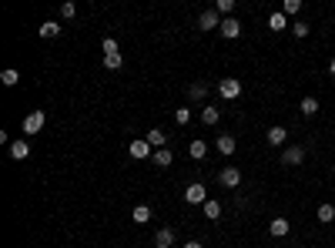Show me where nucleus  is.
Returning <instances> with one entry per match:
<instances>
[{
    "label": "nucleus",
    "instance_id": "obj_1",
    "mask_svg": "<svg viewBox=\"0 0 335 248\" xmlns=\"http://www.w3.org/2000/svg\"><path fill=\"white\" fill-rule=\"evenodd\" d=\"M184 202H188V204H204V202H208V188H204L201 181L188 184V188H184Z\"/></svg>",
    "mask_w": 335,
    "mask_h": 248
},
{
    "label": "nucleus",
    "instance_id": "obj_2",
    "mask_svg": "<svg viewBox=\"0 0 335 248\" xmlns=\"http://www.w3.org/2000/svg\"><path fill=\"white\" fill-rule=\"evenodd\" d=\"M128 154H131V158H138V161L151 158V144H148V138H134L131 144H128Z\"/></svg>",
    "mask_w": 335,
    "mask_h": 248
},
{
    "label": "nucleus",
    "instance_id": "obj_3",
    "mask_svg": "<svg viewBox=\"0 0 335 248\" xmlns=\"http://www.w3.org/2000/svg\"><path fill=\"white\" fill-rule=\"evenodd\" d=\"M218 90H222V98H224V101H234V98H242V80L224 78L222 84H218Z\"/></svg>",
    "mask_w": 335,
    "mask_h": 248
},
{
    "label": "nucleus",
    "instance_id": "obj_4",
    "mask_svg": "<svg viewBox=\"0 0 335 248\" xmlns=\"http://www.w3.org/2000/svg\"><path fill=\"white\" fill-rule=\"evenodd\" d=\"M44 111H30L27 114V121H24V134H37V131H40V128H44Z\"/></svg>",
    "mask_w": 335,
    "mask_h": 248
},
{
    "label": "nucleus",
    "instance_id": "obj_5",
    "mask_svg": "<svg viewBox=\"0 0 335 248\" xmlns=\"http://www.w3.org/2000/svg\"><path fill=\"white\" fill-rule=\"evenodd\" d=\"M218 181H222L224 188H232V192H234V188L242 184V171H238V168H222V174H218Z\"/></svg>",
    "mask_w": 335,
    "mask_h": 248
},
{
    "label": "nucleus",
    "instance_id": "obj_6",
    "mask_svg": "<svg viewBox=\"0 0 335 248\" xmlns=\"http://www.w3.org/2000/svg\"><path fill=\"white\" fill-rule=\"evenodd\" d=\"M282 161H285V164H302V161H305V148L302 144H288L285 148V154H282Z\"/></svg>",
    "mask_w": 335,
    "mask_h": 248
},
{
    "label": "nucleus",
    "instance_id": "obj_7",
    "mask_svg": "<svg viewBox=\"0 0 335 248\" xmlns=\"http://www.w3.org/2000/svg\"><path fill=\"white\" fill-rule=\"evenodd\" d=\"M218 30H222V37H228V40H234V37L242 34V24L234 20V17H224V20H222V27H218Z\"/></svg>",
    "mask_w": 335,
    "mask_h": 248
},
{
    "label": "nucleus",
    "instance_id": "obj_8",
    "mask_svg": "<svg viewBox=\"0 0 335 248\" xmlns=\"http://www.w3.org/2000/svg\"><path fill=\"white\" fill-rule=\"evenodd\" d=\"M198 27L201 30H214V27H222V20H218V10H204L198 17Z\"/></svg>",
    "mask_w": 335,
    "mask_h": 248
},
{
    "label": "nucleus",
    "instance_id": "obj_9",
    "mask_svg": "<svg viewBox=\"0 0 335 248\" xmlns=\"http://www.w3.org/2000/svg\"><path fill=\"white\" fill-rule=\"evenodd\" d=\"M144 138H148V144L154 148V151H161V148H164V141H168V134L161 131V128H151V131H148Z\"/></svg>",
    "mask_w": 335,
    "mask_h": 248
},
{
    "label": "nucleus",
    "instance_id": "obj_10",
    "mask_svg": "<svg viewBox=\"0 0 335 248\" xmlns=\"http://www.w3.org/2000/svg\"><path fill=\"white\" fill-rule=\"evenodd\" d=\"M37 34L44 37V40H50V37H57V34H60V24H57V20H44L40 27H37Z\"/></svg>",
    "mask_w": 335,
    "mask_h": 248
},
{
    "label": "nucleus",
    "instance_id": "obj_11",
    "mask_svg": "<svg viewBox=\"0 0 335 248\" xmlns=\"http://www.w3.org/2000/svg\"><path fill=\"white\" fill-rule=\"evenodd\" d=\"M154 245L158 248H171L174 245V232H171V228H161V232L154 235Z\"/></svg>",
    "mask_w": 335,
    "mask_h": 248
},
{
    "label": "nucleus",
    "instance_id": "obj_12",
    "mask_svg": "<svg viewBox=\"0 0 335 248\" xmlns=\"http://www.w3.org/2000/svg\"><path fill=\"white\" fill-rule=\"evenodd\" d=\"M285 138H288V131H285L282 124H275V128H268V144H285Z\"/></svg>",
    "mask_w": 335,
    "mask_h": 248
},
{
    "label": "nucleus",
    "instance_id": "obj_13",
    "mask_svg": "<svg viewBox=\"0 0 335 248\" xmlns=\"http://www.w3.org/2000/svg\"><path fill=\"white\" fill-rule=\"evenodd\" d=\"M201 121H204V124H218V121H222V111L212 108V104H204V108H201Z\"/></svg>",
    "mask_w": 335,
    "mask_h": 248
},
{
    "label": "nucleus",
    "instance_id": "obj_14",
    "mask_svg": "<svg viewBox=\"0 0 335 248\" xmlns=\"http://www.w3.org/2000/svg\"><path fill=\"white\" fill-rule=\"evenodd\" d=\"M268 232H272L275 238H285L288 235V218H275V222L268 225Z\"/></svg>",
    "mask_w": 335,
    "mask_h": 248
},
{
    "label": "nucleus",
    "instance_id": "obj_15",
    "mask_svg": "<svg viewBox=\"0 0 335 248\" xmlns=\"http://www.w3.org/2000/svg\"><path fill=\"white\" fill-rule=\"evenodd\" d=\"M27 154H30V144H27V141H14V144H10V158L24 161Z\"/></svg>",
    "mask_w": 335,
    "mask_h": 248
},
{
    "label": "nucleus",
    "instance_id": "obj_16",
    "mask_svg": "<svg viewBox=\"0 0 335 248\" xmlns=\"http://www.w3.org/2000/svg\"><path fill=\"white\" fill-rule=\"evenodd\" d=\"M285 27H288V17H285L282 10L268 17V30H285Z\"/></svg>",
    "mask_w": 335,
    "mask_h": 248
},
{
    "label": "nucleus",
    "instance_id": "obj_17",
    "mask_svg": "<svg viewBox=\"0 0 335 248\" xmlns=\"http://www.w3.org/2000/svg\"><path fill=\"white\" fill-rule=\"evenodd\" d=\"M131 218L138 222V225H148V222H151V208H148V204H138V208L131 212Z\"/></svg>",
    "mask_w": 335,
    "mask_h": 248
},
{
    "label": "nucleus",
    "instance_id": "obj_18",
    "mask_svg": "<svg viewBox=\"0 0 335 248\" xmlns=\"http://www.w3.org/2000/svg\"><path fill=\"white\" fill-rule=\"evenodd\" d=\"M318 222H322V225H328V222H335V204H318Z\"/></svg>",
    "mask_w": 335,
    "mask_h": 248
},
{
    "label": "nucleus",
    "instance_id": "obj_19",
    "mask_svg": "<svg viewBox=\"0 0 335 248\" xmlns=\"http://www.w3.org/2000/svg\"><path fill=\"white\" fill-rule=\"evenodd\" d=\"M218 151H222V154H234V138L232 134H222V138H218Z\"/></svg>",
    "mask_w": 335,
    "mask_h": 248
},
{
    "label": "nucleus",
    "instance_id": "obj_20",
    "mask_svg": "<svg viewBox=\"0 0 335 248\" xmlns=\"http://www.w3.org/2000/svg\"><path fill=\"white\" fill-rule=\"evenodd\" d=\"M188 151H191V158H204V154H208V144H204V141H191L188 144Z\"/></svg>",
    "mask_w": 335,
    "mask_h": 248
},
{
    "label": "nucleus",
    "instance_id": "obj_21",
    "mask_svg": "<svg viewBox=\"0 0 335 248\" xmlns=\"http://www.w3.org/2000/svg\"><path fill=\"white\" fill-rule=\"evenodd\" d=\"M298 111H302V114H305V118H312V114H315V111H318V101H315V98H305V101H302V104H298Z\"/></svg>",
    "mask_w": 335,
    "mask_h": 248
},
{
    "label": "nucleus",
    "instance_id": "obj_22",
    "mask_svg": "<svg viewBox=\"0 0 335 248\" xmlns=\"http://www.w3.org/2000/svg\"><path fill=\"white\" fill-rule=\"evenodd\" d=\"M204 214H208V218H222V202L208 198V202H204Z\"/></svg>",
    "mask_w": 335,
    "mask_h": 248
},
{
    "label": "nucleus",
    "instance_id": "obj_23",
    "mask_svg": "<svg viewBox=\"0 0 335 248\" xmlns=\"http://www.w3.org/2000/svg\"><path fill=\"white\" fill-rule=\"evenodd\" d=\"M298 10H302V0H285V4H282V14H285V17H295Z\"/></svg>",
    "mask_w": 335,
    "mask_h": 248
},
{
    "label": "nucleus",
    "instance_id": "obj_24",
    "mask_svg": "<svg viewBox=\"0 0 335 248\" xmlns=\"http://www.w3.org/2000/svg\"><path fill=\"white\" fill-rule=\"evenodd\" d=\"M204 94H208V88H204L201 80H198V84H191V88H188V98H191V101H201Z\"/></svg>",
    "mask_w": 335,
    "mask_h": 248
},
{
    "label": "nucleus",
    "instance_id": "obj_25",
    "mask_svg": "<svg viewBox=\"0 0 335 248\" xmlns=\"http://www.w3.org/2000/svg\"><path fill=\"white\" fill-rule=\"evenodd\" d=\"M154 164H158V168H168V164H171V151H168V148L154 151Z\"/></svg>",
    "mask_w": 335,
    "mask_h": 248
},
{
    "label": "nucleus",
    "instance_id": "obj_26",
    "mask_svg": "<svg viewBox=\"0 0 335 248\" xmlns=\"http://www.w3.org/2000/svg\"><path fill=\"white\" fill-rule=\"evenodd\" d=\"M0 80H4L7 88H14V84L20 80V74H17V70H14V68H7V70H4V74H0Z\"/></svg>",
    "mask_w": 335,
    "mask_h": 248
},
{
    "label": "nucleus",
    "instance_id": "obj_27",
    "mask_svg": "<svg viewBox=\"0 0 335 248\" xmlns=\"http://www.w3.org/2000/svg\"><path fill=\"white\" fill-rule=\"evenodd\" d=\"M292 34H295V37H308V24L295 20V24H292Z\"/></svg>",
    "mask_w": 335,
    "mask_h": 248
},
{
    "label": "nucleus",
    "instance_id": "obj_28",
    "mask_svg": "<svg viewBox=\"0 0 335 248\" xmlns=\"http://www.w3.org/2000/svg\"><path fill=\"white\" fill-rule=\"evenodd\" d=\"M174 121H178L181 128H184V124L191 121V111H188V108H178V111H174Z\"/></svg>",
    "mask_w": 335,
    "mask_h": 248
},
{
    "label": "nucleus",
    "instance_id": "obj_29",
    "mask_svg": "<svg viewBox=\"0 0 335 248\" xmlns=\"http://www.w3.org/2000/svg\"><path fill=\"white\" fill-rule=\"evenodd\" d=\"M74 14H78V4H74V0L60 4V17H74Z\"/></svg>",
    "mask_w": 335,
    "mask_h": 248
},
{
    "label": "nucleus",
    "instance_id": "obj_30",
    "mask_svg": "<svg viewBox=\"0 0 335 248\" xmlns=\"http://www.w3.org/2000/svg\"><path fill=\"white\" fill-rule=\"evenodd\" d=\"M104 68H108V70H118V68H121V54H111V57H104Z\"/></svg>",
    "mask_w": 335,
    "mask_h": 248
},
{
    "label": "nucleus",
    "instance_id": "obj_31",
    "mask_svg": "<svg viewBox=\"0 0 335 248\" xmlns=\"http://www.w3.org/2000/svg\"><path fill=\"white\" fill-rule=\"evenodd\" d=\"M218 14H232L234 10V0H218V7H214Z\"/></svg>",
    "mask_w": 335,
    "mask_h": 248
},
{
    "label": "nucleus",
    "instance_id": "obj_32",
    "mask_svg": "<svg viewBox=\"0 0 335 248\" xmlns=\"http://www.w3.org/2000/svg\"><path fill=\"white\" fill-rule=\"evenodd\" d=\"M111 54H118V40L108 37V40H104V57H111Z\"/></svg>",
    "mask_w": 335,
    "mask_h": 248
},
{
    "label": "nucleus",
    "instance_id": "obj_33",
    "mask_svg": "<svg viewBox=\"0 0 335 248\" xmlns=\"http://www.w3.org/2000/svg\"><path fill=\"white\" fill-rule=\"evenodd\" d=\"M184 248H201V242H184Z\"/></svg>",
    "mask_w": 335,
    "mask_h": 248
},
{
    "label": "nucleus",
    "instance_id": "obj_34",
    "mask_svg": "<svg viewBox=\"0 0 335 248\" xmlns=\"http://www.w3.org/2000/svg\"><path fill=\"white\" fill-rule=\"evenodd\" d=\"M328 70H332V78H335V60H332V64H328Z\"/></svg>",
    "mask_w": 335,
    "mask_h": 248
},
{
    "label": "nucleus",
    "instance_id": "obj_35",
    "mask_svg": "<svg viewBox=\"0 0 335 248\" xmlns=\"http://www.w3.org/2000/svg\"><path fill=\"white\" fill-rule=\"evenodd\" d=\"M332 171H335V164H332Z\"/></svg>",
    "mask_w": 335,
    "mask_h": 248
},
{
    "label": "nucleus",
    "instance_id": "obj_36",
    "mask_svg": "<svg viewBox=\"0 0 335 248\" xmlns=\"http://www.w3.org/2000/svg\"><path fill=\"white\" fill-rule=\"evenodd\" d=\"M332 24H335V17H332Z\"/></svg>",
    "mask_w": 335,
    "mask_h": 248
}]
</instances>
